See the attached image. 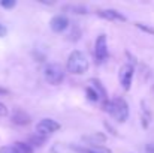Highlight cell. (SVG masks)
I'll return each instance as SVG.
<instances>
[{"mask_svg":"<svg viewBox=\"0 0 154 153\" xmlns=\"http://www.w3.org/2000/svg\"><path fill=\"white\" fill-rule=\"evenodd\" d=\"M103 108H105L106 113H109L118 122H126L127 117H129V105L123 98H115L109 102L106 101Z\"/></svg>","mask_w":154,"mask_h":153,"instance_id":"cell-1","label":"cell"},{"mask_svg":"<svg viewBox=\"0 0 154 153\" xmlns=\"http://www.w3.org/2000/svg\"><path fill=\"white\" fill-rule=\"evenodd\" d=\"M88 69V59L82 51H72L67 59V71L76 75L84 74Z\"/></svg>","mask_w":154,"mask_h":153,"instance_id":"cell-2","label":"cell"},{"mask_svg":"<svg viewBox=\"0 0 154 153\" xmlns=\"http://www.w3.org/2000/svg\"><path fill=\"white\" fill-rule=\"evenodd\" d=\"M44 75H45V80L52 86H57V84H60L64 80V71H63V68L58 63L48 65L45 68V71H44Z\"/></svg>","mask_w":154,"mask_h":153,"instance_id":"cell-3","label":"cell"},{"mask_svg":"<svg viewBox=\"0 0 154 153\" xmlns=\"http://www.w3.org/2000/svg\"><path fill=\"white\" fill-rule=\"evenodd\" d=\"M58 129H60V123H57V122L52 120V119H42V120L36 125V132L41 134V135H44V137L50 135V134L58 131Z\"/></svg>","mask_w":154,"mask_h":153,"instance_id":"cell-4","label":"cell"},{"mask_svg":"<svg viewBox=\"0 0 154 153\" xmlns=\"http://www.w3.org/2000/svg\"><path fill=\"white\" fill-rule=\"evenodd\" d=\"M118 78H120V84L123 86V89L124 90H129L130 86H132V78H133V66L132 65L121 66L120 74H118Z\"/></svg>","mask_w":154,"mask_h":153,"instance_id":"cell-5","label":"cell"},{"mask_svg":"<svg viewBox=\"0 0 154 153\" xmlns=\"http://www.w3.org/2000/svg\"><path fill=\"white\" fill-rule=\"evenodd\" d=\"M94 53H96V59H97V62H105V60H106V57H108L106 35H100V36H97V39H96V48H94Z\"/></svg>","mask_w":154,"mask_h":153,"instance_id":"cell-6","label":"cell"},{"mask_svg":"<svg viewBox=\"0 0 154 153\" xmlns=\"http://www.w3.org/2000/svg\"><path fill=\"white\" fill-rule=\"evenodd\" d=\"M67 26H69V20H67L66 15H55L50 23L51 30L55 33H61L63 30L67 29Z\"/></svg>","mask_w":154,"mask_h":153,"instance_id":"cell-7","label":"cell"},{"mask_svg":"<svg viewBox=\"0 0 154 153\" xmlns=\"http://www.w3.org/2000/svg\"><path fill=\"white\" fill-rule=\"evenodd\" d=\"M97 14L108 21H126V17L114 9H103V11H99Z\"/></svg>","mask_w":154,"mask_h":153,"instance_id":"cell-8","label":"cell"},{"mask_svg":"<svg viewBox=\"0 0 154 153\" xmlns=\"http://www.w3.org/2000/svg\"><path fill=\"white\" fill-rule=\"evenodd\" d=\"M30 120H32L30 116L26 111H23V110H15L12 113V122L17 123V125H29Z\"/></svg>","mask_w":154,"mask_h":153,"instance_id":"cell-9","label":"cell"},{"mask_svg":"<svg viewBox=\"0 0 154 153\" xmlns=\"http://www.w3.org/2000/svg\"><path fill=\"white\" fill-rule=\"evenodd\" d=\"M88 87H91L96 93H97V96L100 98V99H105L106 98V90H105V87L102 86V83L99 81V80H90V86Z\"/></svg>","mask_w":154,"mask_h":153,"instance_id":"cell-10","label":"cell"},{"mask_svg":"<svg viewBox=\"0 0 154 153\" xmlns=\"http://www.w3.org/2000/svg\"><path fill=\"white\" fill-rule=\"evenodd\" d=\"M105 140H106V137L102 134H93L90 137H84V141H87L90 144H102L105 143Z\"/></svg>","mask_w":154,"mask_h":153,"instance_id":"cell-11","label":"cell"},{"mask_svg":"<svg viewBox=\"0 0 154 153\" xmlns=\"http://www.w3.org/2000/svg\"><path fill=\"white\" fill-rule=\"evenodd\" d=\"M47 141V137H44V135H41V134H38L36 132V135H32L30 138H29V144H33V146H44V143Z\"/></svg>","mask_w":154,"mask_h":153,"instance_id":"cell-12","label":"cell"},{"mask_svg":"<svg viewBox=\"0 0 154 153\" xmlns=\"http://www.w3.org/2000/svg\"><path fill=\"white\" fill-rule=\"evenodd\" d=\"M15 149L18 150V153H33V149L29 143H23V141H17L15 144Z\"/></svg>","mask_w":154,"mask_h":153,"instance_id":"cell-13","label":"cell"},{"mask_svg":"<svg viewBox=\"0 0 154 153\" xmlns=\"http://www.w3.org/2000/svg\"><path fill=\"white\" fill-rule=\"evenodd\" d=\"M64 9L66 11H72V12H75V14H87V8L85 6H72V5H69V6H64Z\"/></svg>","mask_w":154,"mask_h":153,"instance_id":"cell-14","label":"cell"},{"mask_svg":"<svg viewBox=\"0 0 154 153\" xmlns=\"http://www.w3.org/2000/svg\"><path fill=\"white\" fill-rule=\"evenodd\" d=\"M85 93H87V96H88L90 101H99V99H100V98L97 96V93H96L91 87H87V89H85Z\"/></svg>","mask_w":154,"mask_h":153,"instance_id":"cell-15","label":"cell"},{"mask_svg":"<svg viewBox=\"0 0 154 153\" xmlns=\"http://www.w3.org/2000/svg\"><path fill=\"white\" fill-rule=\"evenodd\" d=\"M0 153H18V150L15 149V146H3L0 147Z\"/></svg>","mask_w":154,"mask_h":153,"instance_id":"cell-16","label":"cell"},{"mask_svg":"<svg viewBox=\"0 0 154 153\" xmlns=\"http://www.w3.org/2000/svg\"><path fill=\"white\" fill-rule=\"evenodd\" d=\"M0 5H2L3 8H6V9H11V8H14V6L17 5V2H15V0H2Z\"/></svg>","mask_w":154,"mask_h":153,"instance_id":"cell-17","label":"cell"},{"mask_svg":"<svg viewBox=\"0 0 154 153\" xmlns=\"http://www.w3.org/2000/svg\"><path fill=\"white\" fill-rule=\"evenodd\" d=\"M136 26H138L139 29H142V30H145V32H148V33L154 35V29H151V27H148V26H144L142 23H136Z\"/></svg>","mask_w":154,"mask_h":153,"instance_id":"cell-18","label":"cell"},{"mask_svg":"<svg viewBox=\"0 0 154 153\" xmlns=\"http://www.w3.org/2000/svg\"><path fill=\"white\" fill-rule=\"evenodd\" d=\"M8 114V108H6V105L5 104H2L0 102V117H5Z\"/></svg>","mask_w":154,"mask_h":153,"instance_id":"cell-19","label":"cell"},{"mask_svg":"<svg viewBox=\"0 0 154 153\" xmlns=\"http://www.w3.org/2000/svg\"><path fill=\"white\" fill-rule=\"evenodd\" d=\"M6 35H8V29L3 24H0V38H5Z\"/></svg>","mask_w":154,"mask_h":153,"instance_id":"cell-20","label":"cell"},{"mask_svg":"<svg viewBox=\"0 0 154 153\" xmlns=\"http://www.w3.org/2000/svg\"><path fill=\"white\" fill-rule=\"evenodd\" d=\"M145 153H154V146H148L147 150H145Z\"/></svg>","mask_w":154,"mask_h":153,"instance_id":"cell-21","label":"cell"},{"mask_svg":"<svg viewBox=\"0 0 154 153\" xmlns=\"http://www.w3.org/2000/svg\"><path fill=\"white\" fill-rule=\"evenodd\" d=\"M0 93H3V95H8V93H9V92H8V90H6V89H0Z\"/></svg>","mask_w":154,"mask_h":153,"instance_id":"cell-22","label":"cell"}]
</instances>
